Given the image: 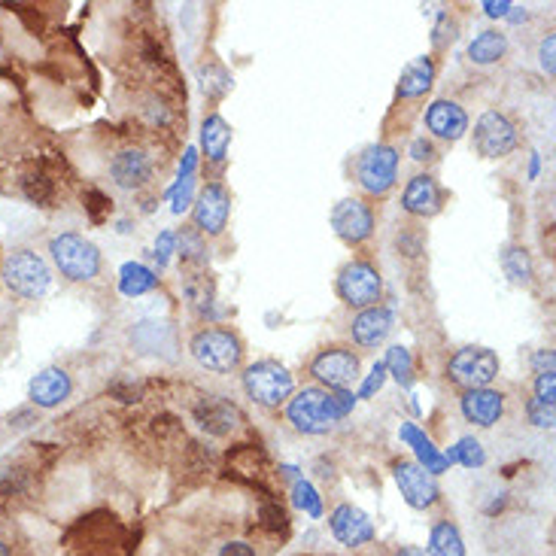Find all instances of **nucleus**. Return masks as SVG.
I'll return each instance as SVG.
<instances>
[{"instance_id":"1","label":"nucleus","mask_w":556,"mask_h":556,"mask_svg":"<svg viewBox=\"0 0 556 556\" xmlns=\"http://www.w3.org/2000/svg\"><path fill=\"white\" fill-rule=\"evenodd\" d=\"M49 253H52V262L61 271V277H67L73 283L95 280L101 271V250L76 231H64V234L52 237Z\"/></svg>"},{"instance_id":"2","label":"nucleus","mask_w":556,"mask_h":556,"mask_svg":"<svg viewBox=\"0 0 556 556\" xmlns=\"http://www.w3.org/2000/svg\"><path fill=\"white\" fill-rule=\"evenodd\" d=\"M189 353L192 359L207 368V371H216V374H225V371H234L241 365V341H237L234 332L228 329H204L198 332L192 341H189Z\"/></svg>"},{"instance_id":"3","label":"nucleus","mask_w":556,"mask_h":556,"mask_svg":"<svg viewBox=\"0 0 556 556\" xmlns=\"http://www.w3.org/2000/svg\"><path fill=\"white\" fill-rule=\"evenodd\" d=\"M244 389H247V395H250V399H253L256 405L280 408V405L289 399V395H292L295 380H292V374H289L280 362L265 359V362H256V365L247 368V374H244Z\"/></svg>"},{"instance_id":"4","label":"nucleus","mask_w":556,"mask_h":556,"mask_svg":"<svg viewBox=\"0 0 556 556\" xmlns=\"http://www.w3.org/2000/svg\"><path fill=\"white\" fill-rule=\"evenodd\" d=\"M4 280H7V286L16 295H22V298H40V295H46V289L52 283V271H49V265L37 253L19 250V253H13L7 259Z\"/></svg>"},{"instance_id":"5","label":"nucleus","mask_w":556,"mask_h":556,"mask_svg":"<svg viewBox=\"0 0 556 556\" xmlns=\"http://www.w3.org/2000/svg\"><path fill=\"white\" fill-rule=\"evenodd\" d=\"M447 374L465 389H484L499 377V356L487 347H465L450 359Z\"/></svg>"},{"instance_id":"6","label":"nucleus","mask_w":556,"mask_h":556,"mask_svg":"<svg viewBox=\"0 0 556 556\" xmlns=\"http://www.w3.org/2000/svg\"><path fill=\"white\" fill-rule=\"evenodd\" d=\"M395 174H399V152L392 146H368L359 155V165H356V177L359 186L371 195H383L392 189Z\"/></svg>"},{"instance_id":"7","label":"nucleus","mask_w":556,"mask_h":556,"mask_svg":"<svg viewBox=\"0 0 556 556\" xmlns=\"http://www.w3.org/2000/svg\"><path fill=\"white\" fill-rule=\"evenodd\" d=\"M338 295L341 301H347L350 307H374L380 301V274L374 265L368 262H350L341 274H338Z\"/></svg>"},{"instance_id":"8","label":"nucleus","mask_w":556,"mask_h":556,"mask_svg":"<svg viewBox=\"0 0 556 556\" xmlns=\"http://www.w3.org/2000/svg\"><path fill=\"white\" fill-rule=\"evenodd\" d=\"M289 423L304 435H326L332 429V420L326 417V389L304 386L295 399H289Z\"/></svg>"},{"instance_id":"9","label":"nucleus","mask_w":556,"mask_h":556,"mask_svg":"<svg viewBox=\"0 0 556 556\" xmlns=\"http://www.w3.org/2000/svg\"><path fill=\"white\" fill-rule=\"evenodd\" d=\"M517 146V128L508 116L490 110L474 125V149L484 158H502Z\"/></svg>"},{"instance_id":"10","label":"nucleus","mask_w":556,"mask_h":556,"mask_svg":"<svg viewBox=\"0 0 556 556\" xmlns=\"http://www.w3.org/2000/svg\"><path fill=\"white\" fill-rule=\"evenodd\" d=\"M310 374L329 389H350L359 380V356L344 347H329L310 362Z\"/></svg>"},{"instance_id":"11","label":"nucleus","mask_w":556,"mask_h":556,"mask_svg":"<svg viewBox=\"0 0 556 556\" xmlns=\"http://www.w3.org/2000/svg\"><path fill=\"white\" fill-rule=\"evenodd\" d=\"M395 484H399L405 502L417 511H426L438 502L441 490L429 471H423L417 462H395Z\"/></svg>"},{"instance_id":"12","label":"nucleus","mask_w":556,"mask_h":556,"mask_svg":"<svg viewBox=\"0 0 556 556\" xmlns=\"http://www.w3.org/2000/svg\"><path fill=\"white\" fill-rule=\"evenodd\" d=\"M332 228H335V234L341 237V241L362 244L374 231V216H371L368 204H362L359 198H344L332 210Z\"/></svg>"},{"instance_id":"13","label":"nucleus","mask_w":556,"mask_h":556,"mask_svg":"<svg viewBox=\"0 0 556 556\" xmlns=\"http://www.w3.org/2000/svg\"><path fill=\"white\" fill-rule=\"evenodd\" d=\"M228 210H231L228 192H225L219 183L204 186V192L198 195L195 210H192L195 228H198L201 234H222L225 225H228Z\"/></svg>"},{"instance_id":"14","label":"nucleus","mask_w":556,"mask_h":556,"mask_svg":"<svg viewBox=\"0 0 556 556\" xmlns=\"http://www.w3.org/2000/svg\"><path fill=\"white\" fill-rule=\"evenodd\" d=\"M505 414V395L484 386V389H465L462 395V417L481 429H490Z\"/></svg>"},{"instance_id":"15","label":"nucleus","mask_w":556,"mask_h":556,"mask_svg":"<svg viewBox=\"0 0 556 556\" xmlns=\"http://www.w3.org/2000/svg\"><path fill=\"white\" fill-rule=\"evenodd\" d=\"M110 177L122 192H134L149 183L152 177V158L140 149H122L110 162Z\"/></svg>"},{"instance_id":"16","label":"nucleus","mask_w":556,"mask_h":556,"mask_svg":"<svg viewBox=\"0 0 556 556\" xmlns=\"http://www.w3.org/2000/svg\"><path fill=\"white\" fill-rule=\"evenodd\" d=\"M329 526H332V535H335L341 544H347V547H362V544H368V541L374 538V523H371V517H368L362 508H356V505H341V508H335L332 517H329Z\"/></svg>"},{"instance_id":"17","label":"nucleus","mask_w":556,"mask_h":556,"mask_svg":"<svg viewBox=\"0 0 556 556\" xmlns=\"http://www.w3.org/2000/svg\"><path fill=\"white\" fill-rule=\"evenodd\" d=\"M73 383H70V374L61 371V368H46L40 371L31 386H28V395H31V402L37 408H58L67 395H70Z\"/></svg>"},{"instance_id":"18","label":"nucleus","mask_w":556,"mask_h":556,"mask_svg":"<svg viewBox=\"0 0 556 556\" xmlns=\"http://www.w3.org/2000/svg\"><path fill=\"white\" fill-rule=\"evenodd\" d=\"M426 128L441 140H459L468 131V116L456 101H435L426 110Z\"/></svg>"},{"instance_id":"19","label":"nucleus","mask_w":556,"mask_h":556,"mask_svg":"<svg viewBox=\"0 0 556 556\" xmlns=\"http://www.w3.org/2000/svg\"><path fill=\"white\" fill-rule=\"evenodd\" d=\"M195 420H198V426H201L204 432L222 438V435H228V432L237 426L241 414H237V408H234L231 402L213 399V395H207V399H201V402L195 405Z\"/></svg>"},{"instance_id":"20","label":"nucleus","mask_w":556,"mask_h":556,"mask_svg":"<svg viewBox=\"0 0 556 556\" xmlns=\"http://www.w3.org/2000/svg\"><path fill=\"white\" fill-rule=\"evenodd\" d=\"M389 332H392V313L386 310V307H380V304H374V307H365L356 320H353V338H356V344H362V347H377V344H383L386 338H389Z\"/></svg>"},{"instance_id":"21","label":"nucleus","mask_w":556,"mask_h":556,"mask_svg":"<svg viewBox=\"0 0 556 556\" xmlns=\"http://www.w3.org/2000/svg\"><path fill=\"white\" fill-rule=\"evenodd\" d=\"M402 207L411 216H435L441 210V186L429 174L414 177L402 195Z\"/></svg>"},{"instance_id":"22","label":"nucleus","mask_w":556,"mask_h":556,"mask_svg":"<svg viewBox=\"0 0 556 556\" xmlns=\"http://www.w3.org/2000/svg\"><path fill=\"white\" fill-rule=\"evenodd\" d=\"M399 438L408 444V447H414V453H417V465L423 468V471H429L432 478L435 474H441V471H447L450 465H447V459H444V453L432 444V438L426 435V432H420L414 423H402V429H399Z\"/></svg>"},{"instance_id":"23","label":"nucleus","mask_w":556,"mask_h":556,"mask_svg":"<svg viewBox=\"0 0 556 556\" xmlns=\"http://www.w3.org/2000/svg\"><path fill=\"white\" fill-rule=\"evenodd\" d=\"M432 79H435L432 58H414L399 76V95L402 98H420L432 89Z\"/></svg>"},{"instance_id":"24","label":"nucleus","mask_w":556,"mask_h":556,"mask_svg":"<svg viewBox=\"0 0 556 556\" xmlns=\"http://www.w3.org/2000/svg\"><path fill=\"white\" fill-rule=\"evenodd\" d=\"M201 143H204V152L210 162H222L228 155V146H231V128L222 116H207L204 119V128H201Z\"/></svg>"},{"instance_id":"25","label":"nucleus","mask_w":556,"mask_h":556,"mask_svg":"<svg viewBox=\"0 0 556 556\" xmlns=\"http://www.w3.org/2000/svg\"><path fill=\"white\" fill-rule=\"evenodd\" d=\"M183 295L198 313H213V280L201 268H189V274L183 277Z\"/></svg>"},{"instance_id":"26","label":"nucleus","mask_w":556,"mask_h":556,"mask_svg":"<svg viewBox=\"0 0 556 556\" xmlns=\"http://www.w3.org/2000/svg\"><path fill=\"white\" fill-rule=\"evenodd\" d=\"M505 49H508L505 34L490 28V31H481L478 37L471 40V46H468V58H471L474 64H496V61L505 55Z\"/></svg>"},{"instance_id":"27","label":"nucleus","mask_w":556,"mask_h":556,"mask_svg":"<svg viewBox=\"0 0 556 556\" xmlns=\"http://www.w3.org/2000/svg\"><path fill=\"white\" fill-rule=\"evenodd\" d=\"M155 286H158V277H155L146 265H140V262L122 265V271H119V289H122V295L140 298V295L152 292Z\"/></svg>"},{"instance_id":"28","label":"nucleus","mask_w":556,"mask_h":556,"mask_svg":"<svg viewBox=\"0 0 556 556\" xmlns=\"http://www.w3.org/2000/svg\"><path fill=\"white\" fill-rule=\"evenodd\" d=\"M429 553H432V556H465V544H462L459 529H456L453 523H438V526H432Z\"/></svg>"},{"instance_id":"29","label":"nucleus","mask_w":556,"mask_h":556,"mask_svg":"<svg viewBox=\"0 0 556 556\" xmlns=\"http://www.w3.org/2000/svg\"><path fill=\"white\" fill-rule=\"evenodd\" d=\"M444 459H447V465L459 462L465 468H481L487 462V453L478 438H462L456 447H450V453H444Z\"/></svg>"},{"instance_id":"30","label":"nucleus","mask_w":556,"mask_h":556,"mask_svg":"<svg viewBox=\"0 0 556 556\" xmlns=\"http://www.w3.org/2000/svg\"><path fill=\"white\" fill-rule=\"evenodd\" d=\"M383 365H386V374H392L402 386H411L414 383V359H411V350H405L402 344L389 347Z\"/></svg>"},{"instance_id":"31","label":"nucleus","mask_w":556,"mask_h":556,"mask_svg":"<svg viewBox=\"0 0 556 556\" xmlns=\"http://www.w3.org/2000/svg\"><path fill=\"white\" fill-rule=\"evenodd\" d=\"M502 268L514 283H529L532 280V259L523 247H505L502 250Z\"/></svg>"},{"instance_id":"32","label":"nucleus","mask_w":556,"mask_h":556,"mask_svg":"<svg viewBox=\"0 0 556 556\" xmlns=\"http://www.w3.org/2000/svg\"><path fill=\"white\" fill-rule=\"evenodd\" d=\"M22 192H25L28 201L46 207V204L52 201V180H49L46 174H40V171L25 174V177H22Z\"/></svg>"},{"instance_id":"33","label":"nucleus","mask_w":556,"mask_h":556,"mask_svg":"<svg viewBox=\"0 0 556 556\" xmlns=\"http://www.w3.org/2000/svg\"><path fill=\"white\" fill-rule=\"evenodd\" d=\"M292 502H295V508H301L307 517H323V502H320V496H316V490H313L310 481H295V487H292Z\"/></svg>"},{"instance_id":"34","label":"nucleus","mask_w":556,"mask_h":556,"mask_svg":"<svg viewBox=\"0 0 556 556\" xmlns=\"http://www.w3.org/2000/svg\"><path fill=\"white\" fill-rule=\"evenodd\" d=\"M353 405H356V395L350 389H332V392H326V417L332 423L344 420L353 411Z\"/></svg>"},{"instance_id":"35","label":"nucleus","mask_w":556,"mask_h":556,"mask_svg":"<svg viewBox=\"0 0 556 556\" xmlns=\"http://www.w3.org/2000/svg\"><path fill=\"white\" fill-rule=\"evenodd\" d=\"M204 253H207V250H204V244H201V231H192V228H189V231L180 234V259H183L189 268H192V265L201 268L204 259H207Z\"/></svg>"},{"instance_id":"36","label":"nucleus","mask_w":556,"mask_h":556,"mask_svg":"<svg viewBox=\"0 0 556 556\" xmlns=\"http://www.w3.org/2000/svg\"><path fill=\"white\" fill-rule=\"evenodd\" d=\"M535 399L544 405H556V374L553 371H541L535 380Z\"/></svg>"},{"instance_id":"37","label":"nucleus","mask_w":556,"mask_h":556,"mask_svg":"<svg viewBox=\"0 0 556 556\" xmlns=\"http://www.w3.org/2000/svg\"><path fill=\"white\" fill-rule=\"evenodd\" d=\"M526 411H529V420H532L535 426H541V429H553V423H556L553 405H544V402H538V399H529Z\"/></svg>"},{"instance_id":"38","label":"nucleus","mask_w":556,"mask_h":556,"mask_svg":"<svg viewBox=\"0 0 556 556\" xmlns=\"http://www.w3.org/2000/svg\"><path fill=\"white\" fill-rule=\"evenodd\" d=\"M383 383H386V365H383V362H374V368H371V374L365 377V383H362V389H359L356 399H371L374 392H380Z\"/></svg>"},{"instance_id":"39","label":"nucleus","mask_w":556,"mask_h":556,"mask_svg":"<svg viewBox=\"0 0 556 556\" xmlns=\"http://www.w3.org/2000/svg\"><path fill=\"white\" fill-rule=\"evenodd\" d=\"M262 523H265V529H271V532H280V529H286V526H289V517H286V511H283L280 505L268 502V505H262Z\"/></svg>"},{"instance_id":"40","label":"nucleus","mask_w":556,"mask_h":556,"mask_svg":"<svg viewBox=\"0 0 556 556\" xmlns=\"http://www.w3.org/2000/svg\"><path fill=\"white\" fill-rule=\"evenodd\" d=\"M174 231H162L158 234V244H155V256H158V265H168L171 253H174Z\"/></svg>"},{"instance_id":"41","label":"nucleus","mask_w":556,"mask_h":556,"mask_svg":"<svg viewBox=\"0 0 556 556\" xmlns=\"http://www.w3.org/2000/svg\"><path fill=\"white\" fill-rule=\"evenodd\" d=\"M192 189H195V180H180L177 183V192H174V213H183L192 201Z\"/></svg>"},{"instance_id":"42","label":"nucleus","mask_w":556,"mask_h":556,"mask_svg":"<svg viewBox=\"0 0 556 556\" xmlns=\"http://www.w3.org/2000/svg\"><path fill=\"white\" fill-rule=\"evenodd\" d=\"M553 49H556V37H553V34H547V37L541 40V49H538V55H541V67L547 70V76H553V73H556V64H553Z\"/></svg>"},{"instance_id":"43","label":"nucleus","mask_w":556,"mask_h":556,"mask_svg":"<svg viewBox=\"0 0 556 556\" xmlns=\"http://www.w3.org/2000/svg\"><path fill=\"white\" fill-rule=\"evenodd\" d=\"M411 158H414V162H432V158H435L432 143H429L426 137L414 140V143H411Z\"/></svg>"},{"instance_id":"44","label":"nucleus","mask_w":556,"mask_h":556,"mask_svg":"<svg viewBox=\"0 0 556 556\" xmlns=\"http://www.w3.org/2000/svg\"><path fill=\"white\" fill-rule=\"evenodd\" d=\"M219 556H256V550L247 541H228V544H222Z\"/></svg>"},{"instance_id":"45","label":"nucleus","mask_w":556,"mask_h":556,"mask_svg":"<svg viewBox=\"0 0 556 556\" xmlns=\"http://www.w3.org/2000/svg\"><path fill=\"white\" fill-rule=\"evenodd\" d=\"M484 10H487L490 19H502V16H511L514 4H511V0H502V4H496V0H487Z\"/></svg>"},{"instance_id":"46","label":"nucleus","mask_w":556,"mask_h":556,"mask_svg":"<svg viewBox=\"0 0 556 556\" xmlns=\"http://www.w3.org/2000/svg\"><path fill=\"white\" fill-rule=\"evenodd\" d=\"M110 392L119 395L122 402H137V399H140V389H137V386H125V383H113Z\"/></svg>"},{"instance_id":"47","label":"nucleus","mask_w":556,"mask_h":556,"mask_svg":"<svg viewBox=\"0 0 556 556\" xmlns=\"http://www.w3.org/2000/svg\"><path fill=\"white\" fill-rule=\"evenodd\" d=\"M195 162H198V152L195 149H186V158H183V165H180V180H189L192 177Z\"/></svg>"},{"instance_id":"48","label":"nucleus","mask_w":556,"mask_h":556,"mask_svg":"<svg viewBox=\"0 0 556 556\" xmlns=\"http://www.w3.org/2000/svg\"><path fill=\"white\" fill-rule=\"evenodd\" d=\"M535 365H538L541 371H553V353H550V350L535 353ZM541 371H538V374H541Z\"/></svg>"},{"instance_id":"49","label":"nucleus","mask_w":556,"mask_h":556,"mask_svg":"<svg viewBox=\"0 0 556 556\" xmlns=\"http://www.w3.org/2000/svg\"><path fill=\"white\" fill-rule=\"evenodd\" d=\"M395 556H432L429 550H420V547H405V550H399Z\"/></svg>"},{"instance_id":"50","label":"nucleus","mask_w":556,"mask_h":556,"mask_svg":"<svg viewBox=\"0 0 556 556\" xmlns=\"http://www.w3.org/2000/svg\"><path fill=\"white\" fill-rule=\"evenodd\" d=\"M0 556H10V547H7V541L0 538Z\"/></svg>"}]
</instances>
